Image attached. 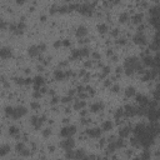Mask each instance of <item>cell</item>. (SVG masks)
Segmentation results:
<instances>
[{
  "label": "cell",
  "mask_w": 160,
  "mask_h": 160,
  "mask_svg": "<svg viewBox=\"0 0 160 160\" xmlns=\"http://www.w3.org/2000/svg\"><path fill=\"white\" fill-rule=\"evenodd\" d=\"M5 113H6V115H13V113H14V108L13 106H6L5 108Z\"/></svg>",
  "instance_id": "cell-30"
},
{
  "label": "cell",
  "mask_w": 160,
  "mask_h": 160,
  "mask_svg": "<svg viewBox=\"0 0 160 160\" xmlns=\"http://www.w3.org/2000/svg\"><path fill=\"white\" fill-rule=\"evenodd\" d=\"M118 43H119V44H121V45H124L126 41H125V39H119V41H118Z\"/></svg>",
  "instance_id": "cell-42"
},
{
  "label": "cell",
  "mask_w": 160,
  "mask_h": 160,
  "mask_svg": "<svg viewBox=\"0 0 160 160\" xmlns=\"http://www.w3.org/2000/svg\"><path fill=\"white\" fill-rule=\"evenodd\" d=\"M150 23L153 24L154 26H156V25H158V18H156V15H154L153 18L150 19Z\"/></svg>",
  "instance_id": "cell-32"
},
{
  "label": "cell",
  "mask_w": 160,
  "mask_h": 160,
  "mask_svg": "<svg viewBox=\"0 0 160 160\" xmlns=\"http://www.w3.org/2000/svg\"><path fill=\"white\" fill-rule=\"evenodd\" d=\"M113 126L114 125H113L112 121H110V120H106V121H104V123L101 124V128H100V129H101L103 131H112Z\"/></svg>",
  "instance_id": "cell-10"
},
{
  "label": "cell",
  "mask_w": 160,
  "mask_h": 160,
  "mask_svg": "<svg viewBox=\"0 0 160 160\" xmlns=\"http://www.w3.org/2000/svg\"><path fill=\"white\" fill-rule=\"evenodd\" d=\"M131 131V129L130 128H123V129H120V131H119V136L120 138H126L129 134Z\"/></svg>",
  "instance_id": "cell-15"
},
{
  "label": "cell",
  "mask_w": 160,
  "mask_h": 160,
  "mask_svg": "<svg viewBox=\"0 0 160 160\" xmlns=\"http://www.w3.org/2000/svg\"><path fill=\"white\" fill-rule=\"evenodd\" d=\"M133 40H134V43L135 44H139V45H144V44H146V38L144 34H141V33H138V34L135 35L134 38H133Z\"/></svg>",
  "instance_id": "cell-6"
},
{
  "label": "cell",
  "mask_w": 160,
  "mask_h": 160,
  "mask_svg": "<svg viewBox=\"0 0 160 160\" xmlns=\"http://www.w3.org/2000/svg\"><path fill=\"white\" fill-rule=\"evenodd\" d=\"M93 56H94L95 59H99V58H100V55H99L98 53H94V54H93Z\"/></svg>",
  "instance_id": "cell-43"
},
{
  "label": "cell",
  "mask_w": 160,
  "mask_h": 160,
  "mask_svg": "<svg viewBox=\"0 0 160 160\" xmlns=\"http://www.w3.org/2000/svg\"><path fill=\"white\" fill-rule=\"evenodd\" d=\"M78 11L81 13L83 15H90L91 14V8L88 4H84V5H79L78 6Z\"/></svg>",
  "instance_id": "cell-7"
},
{
  "label": "cell",
  "mask_w": 160,
  "mask_h": 160,
  "mask_svg": "<svg viewBox=\"0 0 160 160\" xmlns=\"http://www.w3.org/2000/svg\"><path fill=\"white\" fill-rule=\"evenodd\" d=\"M9 134L10 135H18L19 134V129L16 126H10L9 128Z\"/></svg>",
  "instance_id": "cell-21"
},
{
  "label": "cell",
  "mask_w": 160,
  "mask_h": 160,
  "mask_svg": "<svg viewBox=\"0 0 160 160\" xmlns=\"http://www.w3.org/2000/svg\"><path fill=\"white\" fill-rule=\"evenodd\" d=\"M133 21H134V23H141V21H143V15L141 14L134 15V16H133Z\"/></svg>",
  "instance_id": "cell-24"
},
{
  "label": "cell",
  "mask_w": 160,
  "mask_h": 160,
  "mask_svg": "<svg viewBox=\"0 0 160 160\" xmlns=\"http://www.w3.org/2000/svg\"><path fill=\"white\" fill-rule=\"evenodd\" d=\"M136 101L141 105H145V104H148V98L144 96V95H138L136 96Z\"/></svg>",
  "instance_id": "cell-18"
},
{
  "label": "cell",
  "mask_w": 160,
  "mask_h": 160,
  "mask_svg": "<svg viewBox=\"0 0 160 160\" xmlns=\"http://www.w3.org/2000/svg\"><path fill=\"white\" fill-rule=\"evenodd\" d=\"M90 54V50L88 48H83L81 50H80V55H81V58H85V56H88Z\"/></svg>",
  "instance_id": "cell-23"
},
{
  "label": "cell",
  "mask_w": 160,
  "mask_h": 160,
  "mask_svg": "<svg viewBox=\"0 0 160 160\" xmlns=\"http://www.w3.org/2000/svg\"><path fill=\"white\" fill-rule=\"evenodd\" d=\"M125 94H126V96H134L135 95V89L133 86H129V88H126Z\"/></svg>",
  "instance_id": "cell-20"
},
{
  "label": "cell",
  "mask_w": 160,
  "mask_h": 160,
  "mask_svg": "<svg viewBox=\"0 0 160 160\" xmlns=\"http://www.w3.org/2000/svg\"><path fill=\"white\" fill-rule=\"evenodd\" d=\"M39 53H40V51H39V49H38V45H31V46L28 49V54L31 56V58L38 56L39 55Z\"/></svg>",
  "instance_id": "cell-9"
},
{
  "label": "cell",
  "mask_w": 160,
  "mask_h": 160,
  "mask_svg": "<svg viewBox=\"0 0 160 160\" xmlns=\"http://www.w3.org/2000/svg\"><path fill=\"white\" fill-rule=\"evenodd\" d=\"M10 151V146L9 145H1L0 146V156H5Z\"/></svg>",
  "instance_id": "cell-16"
},
{
  "label": "cell",
  "mask_w": 160,
  "mask_h": 160,
  "mask_svg": "<svg viewBox=\"0 0 160 160\" xmlns=\"http://www.w3.org/2000/svg\"><path fill=\"white\" fill-rule=\"evenodd\" d=\"M60 46H61V41H60V40H56L55 43H54V48H60Z\"/></svg>",
  "instance_id": "cell-37"
},
{
  "label": "cell",
  "mask_w": 160,
  "mask_h": 160,
  "mask_svg": "<svg viewBox=\"0 0 160 160\" xmlns=\"http://www.w3.org/2000/svg\"><path fill=\"white\" fill-rule=\"evenodd\" d=\"M13 55V51H11V48H8V46H4V48L0 49V58L1 59H9Z\"/></svg>",
  "instance_id": "cell-5"
},
{
  "label": "cell",
  "mask_w": 160,
  "mask_h": 160,
  "mask_svg": "<svg viewBox=\"0 0 160 160\" xmlns=\"http://www.w3.org/2000/svg\"><path fill=\"white\" fill-rule=\"evenodd\" d=\"M56 11H58V6L53 5V6H51V9H50V13H51V14H55Z\"/></svg>",
  "instance_id": "cell-36"
},
{
  "label": "cell",
  "mask_w": 160,
  "mask_h": 160,
  "mask_svg": "<svg viewBox=\"0 0 160 160\" xmlns=\"http://www.w3.org/2000/svg\"><path fill=\"white\" fill-rule=\"evenodd\" d=\"M101 133H103V130H101L100 128H93V129H89V130L86 131V134H88L90 138H93V139H98V138L101 136Z\"/></svg>",
  "instance_id": "cell-4"
},
{
  "label": "cell",
  "mask_w": 160,
  "mask_h": 160,
  "mask_svg": "<svg viewBox=\"0 0 160 160\" xmlns=\"http://www.w3.org/2000/svg\"><path fill=\"white\" fill-rule=\"evenodd\" d=\"M74 158H86V155H85V153H84L83 150H79L78 153H75V155H74Z\"/></svg>",
  "instance_id": "cell-29"
},
{
  "label": "cell",
  "mask_w": 160,
  "mask_h": 160,
  "mask_svg": "<svg viewBox=\"0 0 160 160\" xmlns=\"http://www.w3.org/2000/svg\"><path fill=\"white\" fill-rule=\"evenodd\" d=\"M108 30H109V26H108L106 24H99V25H98V31H99L100 34H105Z\"/></svg>",
  "instance_id": "cell-17"
},
{
  "label": "cell",
  "mask_w": 160,
  "mask_h": 160,
  "mask_svg": "<svg viewBox=\"0 0 160 160\" xmlns=\"http://www.w3.org/2000/svg\"><path fill=\"white\" fill-rule=\"evenodd\" d=\"M33 83L35 84V86H43L44 85V78L40 76V75H38V76H35L34 79H33Z\"/></svg>",
  "instance_id": "cell-14"
},
{
  "label": "cell",
  "mask_w": 160,
  "mask_h": 160,
  "mask_svg": "<svg viewBox=\"0 0 160 160\" xmlns=\"http://www.w3.org/2000/svg\"><path fill=\"white\" fill-rule=\"evenodd\" d=\"M76 133V126L75 125H69V126H65L61 129V131H60V136L61 138H69L73 134H75Z\"/></svg>",
  "instance_id": "cell-1"
},
{
  "label": "cell",
  "mask_w": 160,
  "mask_h": 160,
  "mask_svg": "<svg viewBox=\"0 0 160 160\" xmlns=\"http://www.w3.org/2000/svg\"><path fill=\"white\" fill-rule=\"evenodd\" d=\"M84 106H85V101H78L76 104L74 105V108H75L76 110H80V109H83Z\"/></svg>",
  "instance_id": "cell-26"
},
{
  "label": "cell",
  "mask_w": 160,
  "mask_h": 160,
  "mask_svg": "<svg viewBox=\"0 0 160 160\" xmlns=\"http://www.w3.org/2000/svg\"><path fill=\"white\" fill-rule=\"evenodd\" d=\"M60 146L63 148L65 151H68V150H73L74 146H75V141L71 139V136H69V138H66L65 140H63V141L60 143Z\"/></svg>",
  "instance_id": "cell-2"
},
{
  "label": "cell",
  "mask_w": 160,
  "mask_h": 160,
  "mask_svg": "<svg viewBox=\"0 0 160 160\" xmlns=\"http://www.w3.org/2000/svg\"><path fill=\"white\" fill-rule=\"evenodd\" d=\"M24 149H25V145H24V143H18V144H16V146H15V150H16V151H18L19 154H20L21 151L24 150Z\"/></svg>",
  "instance_id": "cell-22"
},
{
  "label": "cell",
  "mask_w": 160,
  "mask_h": 160,
  "mask_svg": "<svg viewBox=\"0 0 160 160\" xmlns=\"http://www.w3.org/2000/svg\"><path fill=\"white\" fill-rule=\"evenodd\" d=\"M61 45H63V46H65V48H69V46H70V41H69V40H63V41H61Z\"/></svg>",
  "instance_id": "cell-35"
},
{
  "label": "cell",
  "mask_w": 160,
  "mask_h": 160,
  "mask_svg": "<svg viewBox=\"0 0 160 160\" xmlns=\"http://www.w3.org/2000/svg\"><path fill=\"white\" fill-rule=\"evenodd\" d=\"M70 100H71V96H65L63 99V103H69Z\"/></svg>",
  "instance_id": "cell-40"
},
{
  "label": "cell",
  "mask_w": 160,
  "mask_h": 160,
  "mask_svg": "<svg viewBox=\"0 0 160 160\" xmlns=\"http://www.w3.org/2000/svg\"><path fill=\"white\" fill-rule=\"evenodd\" d=\"M50 134H51V129H50V128H46V129L43 130V136H44V138L50 136Z\"/></svg>",
  "instance_id": "cell-27"
},
{
  "label": "cell",
  "mask_w": 160,
  "mask_h": 160,
  "mask_svg": "<svg viewBox=\"0 0 160 160\" xmlns=\"http://www.w3.org/2000/svg\"><path fill=\"white\" fill-rule=\"evenodd\" d=\"M79 58H81L80 55V50H73V55H71V59H79Z\"/></svg>",
  "instance_id": "cell-25"
},
{
  "label": "cell",
  "mask_w": 160,
  "mask_h": 160,
  "mask_svg": "<svg viewBox=\"0 0 160 160\" xmlns=\"http://www.w3.org/2000/svg\"><path fill=\"white\" fill-rule=\"evenodd\" d=\"M40 20H41V21H45V20H46V16H44V15H43V16H40Z\"/></svg>",
  "instance_id": "cell-45"
},
{
  "label": "cell",
  "mask_w": 160,
  "mask_h": 160,
  "mask_svg": "<svg viewBox=\"0 0 160 160\" xmlns=\"http://www.w3.org/2000/svg\"><path fill=\"white\" fill-rule=\"evenodd\" d=\"M119 89H120V88H119V85H115V86H113V88H112V91H113V93H118Z\"/></svg>",
  "instance_id": "cell-38"
},
{
  "label": "cell",
  "mask_w": 160,
  "mask_h": 160,
  "mask_svg": "<svg viewBox=\"0 0 160 160\" xmlns=\"http://www.w3.org/2000/svg\"><path fill=\"white\" fill-rule=\"evenodd\" d=\"M8 28V24L4 21H0V30H5Z\"/></svg>",
  "instance_id": "cell-34"
},
{
  "label": "cell",
  "mask_w": 160,
  "mask_h": 160,
  "mask_svg": "<svg viewBox=\"0 0 160 160\" xmlns=\"http://www.w3.org/2000/svg\"><path fill=\"white\" fill-rule=\"evenodd\" d=\"M26 113H28L26 108H24V106H18V108H14V113H13L11 118L19 119V118H21V116H24Z\"/></svg>",
  "instance_id": "cell-3"
},
{
  "label": "cell",
  "mask_w": 160,
  "mask_h": 160,
  "mask_svg": "<svg viewBox=\"0 0 160 160\" xmlns=\"http://www.w3.org/2000/svg\"><path fill=\"white\" fill-rule=\"evenodd\" d=\"M66 1H70V0H66Z\"/></svg>",
  "instance_id": "cell-48"
},
{
  "label": "cell",
  "mask_w": 160,
  "mask_h": 160,
  "mask_svg": "<svg viewBox=\"0 0 160 160\" xmlns=\"http://www.w3.org/2000/svg\"><path fill=\"white\" fill-rule=\"evenodd\" d=\"M129 19H130V16H129L128 13H121L120 16H119V21H120V23H126Z\"/></svg>",
  "instance_id": "cell-19"
},
{
  "label": "cell",
  "mask_w": 160,
  "mask_h": 160,
  "mask_svg": "<svg viewBox=\"0 0 160 160\" xmlns=\"http://www.w3.org/2000/svg\"><path fill=\"white\" fill-rule=\"evenodd\" d=\"M103 109H104V104H103V103H94V104H91V106H90L91 113L101 112Z\"/></svg>",
  "instance_id": "cell-8"
},
{
  "label": "cell",
  "mask_w": 160,
  "mask_h": 160,
  "mask_svg": "<svg viewBox=\"0 0 160 160\" xmlns=\"http://www.w3.org/2000/svg\"><path fill=\"white\" fill-rule=\"evenodd\" d=\"M119 1H120V0H114V3H115V4H118Z\"/></svg>",
  "instance_id": "cell-46"
},
{
  "label": "cell",
  "mask_w": 160,
  "mask_h": 160,
  "mask_svg": "<svg viewBox=\"0 0 160 160\" xmlns=\"http://www.w3.org/2000/svg\"><path fill=\"white\" fill-rule=\"evenodd\" d=\"M156 63V59H154L153 56H145L144 59H143V64L146 65V66H151L154 64Z\"/></svg>",
  "instance_id": "cell-11"
},
{
  "label": "cell",
  "mask_w": 160,
  "mask_h": 160,
  "mask_svg": "<svg viewBox=\"0 0 160 160\" xmlns=\"http://www.w3.org/2000/svg\"><path fill=\"white\" fill-rule=\"evenodd\" d=\"M31 108H34V109H38V108H40L38 104H31Z\"/></svg>",
  "instance_id": "cell-44"
},
{
  "label": "cell",
  "mask_w": 160,
  "mask_h": 160,
  "mask_svg": "<svg viewBox=\"0 0 160 160\" xmlns=\"http://www.w3.org/2000/svg\"><path fill=\"white\" fill-rule=\"evenodd\" d=\"M38 49H39V51H45V50H46V45H45L44 43H41V44L38 45Z\"/></svg>",
  "instance_id": "cell-33"
},
{
  "label": "cell",
  "mask_w": 160,
  "mask_h": 160,
  "mask_svg": "<svg viewBox=\"0 0 160 160\" xmlns=\"http://www.w3.org/2000/svg\"><path fill=\"white\" fill-rule=\"evenodd\" d=\"M25 1H26V0H16V4H18V5H23Z\"/></svg>",
  "instance_id": "cell-41"
},
{
  "label": "cell",
  "mask_w": 160,
  "mask_h": 160,
  "mask_svg": "<svg viewBox=\"0 0 160 160\" xmlns=\"http://www.w3.org/2000/svg\"><path fill=\"white\" fill-rule=\"evenodd\" d=\"M58 11H59L60 14H65V13L69 11V8L68 6H60V8H58Z\"/></svg>",
  "instance_id": "cell-28"
},
{
  "label": "cell",
  "mask_w": 160,
  "mask_h": 160,
  "mask_svg": "<svg viewBox=\"0 0 160 160\" xmlns=\"http://www.w3.org/2000/svg\"><path fill=\"white\" fill-rule=\"evenodd\" d=\"M30 83H33V79H30V78L24 79V84H30Z\"/></svg>",
  "instance_id": "cell-39"
},
{
  "label": "cell",
  "mask_w": 160,
  "mask_h": 160,
  "mask_svg": "<svg viewBox=\"0 0 160 160\" xmlns=\"http://www.w3.org/2000/svg\"><path fill=\"white\" fill-rule=\"evenodd\" d=\"M123 114H124V109H118V110H116V113H115V118H116V119L121 118V116H123Z\"/></svg>",
  "instance_id": "cell-31"
},
{
  "label": "cell",
  "mask_w": 160,
  "mask_h": 160,
  "mask_svg": "<svg viewBox=\"0 0 160 160\" xmlns=\"http://www.w3.org/2000/svg\"><path fill=\"white\" fill-rule=\"evenodd\" d=\"M154 1H158V0H154Z\"/></svg>",
  "instance_id": "cell-47"
},
{
  "label": "cell",
  "mask_w": 160,
  "mask_h": 160,
  "mask_svg": "<svg viewBox=\"0 0 160 160\" xmlns=\"http://www.w3.org/2000/svg\"><path fill=\"white\" fill-rule=\"evenodd\" d=\"M54 78H55L56 80H59V81H61V80H64L65 78H66V75H65V73H64L63 70H55V73H54Z\"/></svg>",
  "instance_id": "cell-12"
},
{
  "label": "cell",
  "mask_w": 160,
  "mask_h": 160,
  "mask_svg": "<svg viewBox=\"0 0 160 160\" xmlns=\"http://www.w3.org/2000/svg\"><path fill=\"white\" fill-rule=\"evenodd\" d=\"M76 35L79 38L86 36V35H88V29L85 28V26H79V28L76 29Z\"/></svg>",
  "instance_id": "cell-13"
}]
</instances>
